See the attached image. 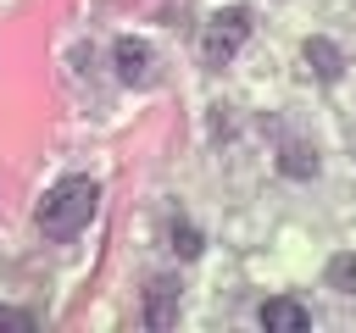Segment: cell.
<instances>
[{
  "mask_svg": "<svg viewBox=\"0 0 356 333\" xmlns=\"http://www.w3.org/2000/svg\"><path fill=\"white\" fill-rule=\"evenodd\" d=\"M172 250H178V255H200V233L184 228V222H172Z\"/></svg>",
  "mask_w": 356,
  "mask_h": 333,
  "instance_id": "cell-8",
  "label": "cell"
},
{
  "mask_svg": "<svg viewBox=\"0 0 356 333\" xmlns=\"http://www.w3.org/2000/svg\"><path fill=\"white\" fill-rule=\"evenodd\" d=\"M245 33H250V17H245V11H217V17L206 22V39H200L206 67H222V61L245 44Z\"/></svg>",
  "mask_w": 356,
  "mask_h": 333,
  "instance_id": "cell-2",
  "label": "cell"
},
{
  "mask_svg": "<svg viewBox=\"0 0 356 333\" xmlns=\"http://www.w3.org/2000/svg\"><path fill=\"white\" fill-rule=\"evenodd\" d=\"M0 327H6V333H28V327H33V316H28V311H11V305H0Z\"/></svg>",
  "mask_w": 356,
  "mask_h": 333,
  "instance_id": "cell-9",
  "label": "cell"
},
{
  "mask_svg": "<svg viewBox=\"0 0 356 333\" xmlns=\"http://www.w3.org/2000/svg\"><path fill=\"white\" fill-rule=\"evenodd\" d=\"M95 200H100V189H95L89 178H61V183L39 200L33 222H39V233H44V239H72V233H83V228H89Z\"/></svg>",
  "mask_w": 356,
  "mask_h": 333,
  "instance_id": "cell-1",
  "label": "cell"
},
{
  "mask_svg": "<svg viewBox=\"0 0 356 333\" xmlns=\"http://www.w3.org/2000/svg\"><path fill=\"white\" fill-rule=\"evenodd\" d=\"M261 327H267V333H306V327H312V316H306V305H295V300H284V294H278V300H267V305H261Z\"/></svg>",
  "mask_w": 356,
  "mask_h": 333,
  "instance_id": "cell-4",
  "label": "cell"
},
{
  "mask_svg": "<svg viewBox=\"0 0 356 333\" xmlns=\"http://www.w3.org/2000/svg\"><path fill=\"white\" fill-rule=\"evenodd\" d=\"M111 61H117V78L122 83H150V67H156V56H150V44L145 39H117V50H111Z\"/></svg>",
  "mask_w": 356,
  "mask_h": 333,
  "instance_id": "cell-3",
  "label": "cell"
},
{
  "mask_svg": "<svg viewBox=\"0 0 356 333\" xmlns=\"http://www.w3.org/2000/svg\"><path fill=\"white\" fill-rule=\"evenodd\" d=\"M172 300H178V283H172V278L150 283V300H145V322H150V327H167V322H172Z\"/></svg>",
  "mask_w": 356,
  "mask_h": 333,
  "instance_id": "cell-5",
  "label": "cell"
},
{
  "mask_svg": "<svg viewBox=\"0 0 356 333\" xmlns=\"http://www.w3.org/2000/svg\"><path fill=\"white\" fill-rule=\"evenodd\" d=\"M306 61H312V72H317L323 83L339 78V50H334L328 39H306Z\"/></svg>",
  "mask_w": 356,
  "mask_h": 333,
  "instance_id": "cell-6",
  "label": "cell"
},
{
  "mask_svg": "<svg viewBox=\"0 0 356 333\" xmlns=\"http://www.w3.org/2000/svg\"><path fill=\"white\" fill-rule=\"evenodd\" d=\"M328 289L356 294V255H334V261H328Z\"/></svg>",
  "mask_w": 356,
  "mask_h": 333,
  "instance_id": "cell-7",
  "label": "cell"
}]
</instances>
